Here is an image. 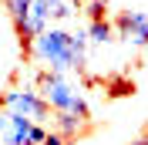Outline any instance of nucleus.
<instances>
[{"instance_id": "obj_4", "label": "nucleus", "mask_w": 148, "mask_h": 145, "mask_svg": "<svg viewBox=\"0 0 148 145\" xmlns=\"http://www.w3.org/2000/svg\"><path fill=\"white\" fill-rule=\"evenodd\" d=\"M3 145H44L47 142V128L44 122H34L27 115L7 111V128H3Z\"/></svg>"}, {"instance_id": "obj_9", "label": "nucleus", "mask_w": 148, "mask_h": 145, "mask_svg": "<svg viewBox=\"0 0 148 145\" xmlns=\"http://www.w3.org/2000/svg\"><path fill=\"white\" fill-rule=\"evenodd\" d=\"M84 14H88V20H104L108 17V0H84Z\"/></svg>"}, {"instance_id": "obj_10", "label": "nucleus", "mask_w": 148, "mask_h": 145, "mask_svg": "<svg viewBox=\"0 0 148 145\" xmlns=\"http://www.w3.org/2000/svg\"><path fill=\"white\" fill-rule=\"evenodd\" d=\"M131 91H135V84H131L128 78H111V81H108V95H114V98L131 95Z\"/></svg>"}, {"instance_id": "obj_2", "label": "nucleus", "mask_w": 148, "mask_h": 145, "mask_svg": "<svg viewBox=\"0 0 148 145\" xmlns=\"http://www.w3.org/2000/svg\"><path fill=\"white\" fill-rule=\"evenodd\" d=\"M37 88L47 98V105L54 111H67V115H81L91 118V108H88V98H84L81 84H74L67 78V71H40L37 74Z\"/></svg>"}, {"instance_id": "obj_7", "label": "nucleus", "mask_w": 148, "mask_h": 145, "mask_svg": "<svg viewBox=\"0 0 148 145\" xmlns=\"http://www.w3.org/2000/svg\"><path fill=\"white\" fill-rule=\"evenodd\" d=\"M54 128L61 132V135H67V138H77L84 128H88V118L67 115V111H54Z\"/></svg>"}, {"instance_id": "obj_5", "label": "nucleus", "mask_w": 148, "mask_h": 145, "mask_svg": "<svg viewBox=\"0 0 148 145\" xmlns=\"http://www.w3.org/2000/svg\"><path fill=\"white\" fill-rule=\"evenodd\" d=\"M114 30H118V37H125L128 47H145L148 44V14L145 10H125L114 20Z\"/></svg>"}, {"instance_id": "obj_6", "label": "nucleus", "mask_w": 148, "mask_h": 145, "mask_svg": "<svg viewBox=\"0 0 148 145\" xmlns=\"http://www.w3.org/2000/svg\"><path fill=\"white\" fill-rule=\"evenodd\" d=\"M114 24H111L108 17L104 20H88V41H91V47H108L111 41H114Z\"/></svg>"}, {"instance_id": "obj_12", "label": "nucleus", "mask_w": 148, "mask_h": 145, "mask_svg": "<svg viewBox=\"0 0 148 145\" xmlns=\"http://www.w3.org/2000/svg\"><path fill=\"white\" fill-rule=\"evenodd\" d=\"M3 128H7V111L0 108V135H3Z\"/></svg>"}, {"instance_id": "obj_1", "label": "nucleus", "mask_w": 148, "mask_h": 145, "mask_svg": "<svg viewBox=\"0 0 148 145\" xmlns=\"http://www.w3.org/2000/svg\"><path fill=\"white\" fill-rule=\"evenodd\" d=\"M27 57L47 71H81L84 68V54L74 47V30L61 27V24H51L47 30H40Z\"/></svg>"}, {"instance_id": "obj_3", "label": "nucleus", "mask_w": 148, "mask_h": 145, "mask_svg": "<svg viewBox=\"0 0 148 145\" xmlns=\"http://www.w3.org/2000/svg\"><path fill=\"white\" fill-rule=\"evenodd\" d=\"M0 108L3 111H17V115H27L34 118V122H47L51 118V105H47V98L40 95V88L37 84H14V88H7L3 95H0Z\"/></svg>"}, {"instance_id": "obj_11", "label": "nucleus", "mask_w": 148, "mask_h": 145, "mask_svg": "<svg viewBox=\"0 0 148 145\" xmlns=\"http://www.w3.org/2000/svg\"><path fill=\"white\" fill-rule=\"evenodd\" d=\"M44 145H74V138L61 135L57 128H47V142H44Z\"/></svg>"}, {"instance_id": "obj_8", "label": "nucleus", "mask_w": 148, "mask_h": 145, "mask_svg": "<svg viewBox=\"0 0 148 145\" xmlns=\"http://www.w3.org/2000/svg\"><path fill=\"white\" fill-rule=\"evenodd\" d=\"M30 3H34V0H7V14H10V20H14V27H17V24H24Z\"/></svg>"}]
</instances>
